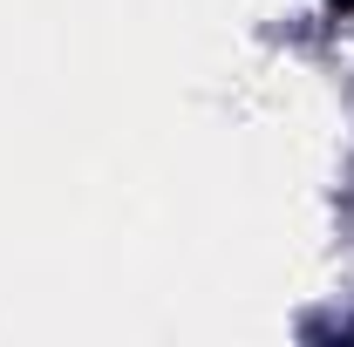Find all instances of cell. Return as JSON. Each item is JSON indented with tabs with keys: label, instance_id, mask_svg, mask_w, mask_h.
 <instances>
[{
	"label": "cell",
	"instance_id": "1",
	"mask_svg": "<svg viewBox=\"0 0 354 347\" xmlns=\"http://www.w3.org/2000/svg\"><path fill=\"white\" fill-rule=\"evenodd\" d=\"M334 7H341V14H348V7H354V0H334Z\"/></svg>",
	"mask_w": 354,
	"mask_h": 347
}]
</instances>
